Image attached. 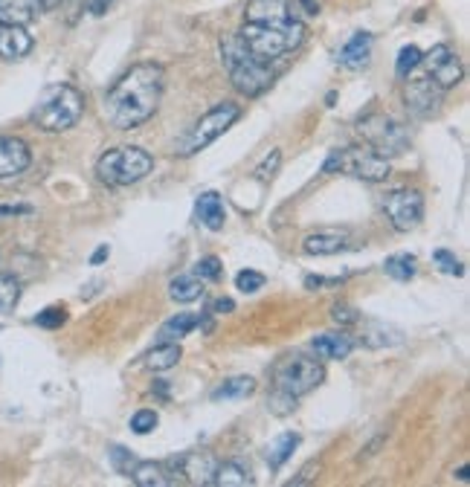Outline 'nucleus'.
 <instances>
[{
	"label": "nucleus",
	"instance_id": "72a5a7b5",
	"mask_svg": "<svg viewBox=\"0 0 470 487\" xmlns=\"http://www.w3.org/2000/svg\"><path fill=\"white\" fill-rule=\"evenodd\" d=\"M157 424H160V418H157V412H154V409H140V412H134V418H131V429H134L137 435H148V432H154V429H157Z\"/></svg>",
	"mask_w": 470,
	"mask_h": 487
},
{
	"label": "nucleus",
	"instance_id": "c9c22d12",
	"mask_svg": "<svg viewBox=\"0 0 470 487\" xmlns=\"http://www.w3.org/2000/svg\"><path fill=\"white\" fill-rule=\"evenodd\" d=\"M433 261L439 264V270L447 273V276H461V273H464L461 261H459L453 252H447V250H436V252H433Z\"/></svg>",
	"mask_w": 470,
	"mask_h": 487
},
{
	"label": "nucleus",
	"instance_id": "5701e85b",
	"mask_svg": "<svg viewBox=\"0 0 470 487\" xmlns=\"http://www.w3.org/2000/svg\"><path fill=\"white\" fill-rule=\"evenodd\" d=\"M255 391V380L252 377H230L224 380L215 391H212V401H244V397H250Z\"/></svg>",
	"mask_w": 470,
	"mask_h": 487
},
{
	"label": "nucleus",
	"instance_id": "1a4fd4ad",
	"mask_svg": "<svg viewBox=\"0 0 470 487\" xmlns=\"http://www.w3.org/2000/svg\"><path fill=\"white\" fill-rule=\"evenodd\" d=\"M244 21L287 32L296 41H305V24L299 18V9L293 0H250L244 9Z\"/></svg>",
	"mask_w": 470,
	"mask_h": 487
},
{
	"label": "nucleus",
	"instance_id": "f704fd0d",
	"mask_svg": "<svg viewBox=\"0 0 470 487\" xmlns=\"http://www.w3.org/2000/svg\"><path fill=\"white\" fill-rule=\"evenodd\" d=\"M265 276L262 273H255V270H241L238 276H235V287L241 290V293H259L262 287H265Z\"/></svg>",
	"mask_w": 470,
	"mask_h": 487
},
{
	"label": "nucleus",
	"instance_id": "4c0bfd02",
	"mask_svg": "<svg viewBox=\"0 0 470 487\" xmlns=\"http://www.w3.org/2000/svg\"><path fill=\"white\" fill-rule=\"evenodd\" d=\"M279 163H282V154H279V148H273V151L265 157V163L255 168V174H259L262 183H270V180H273V174L279 171Z\"/></svg>",
	"mask_w": 470,
	"mask_h": 487
},
{
	"label": "nucleus",
	"instance_id": "e433bc0d",
	"mask_svg": "<svg viewBox=\"0 0 470 487\" xmlns=\"http://www.w3.org/2000/svg\"><path fill=\"white\" fill-rule=\"evenodd\" d=\"M64 322H67L64 307H47V311H41L35 317V325H41V328H61Z\"/></svg>",
	"mask_w": 470,
	"mask_h": 487
},
{
	"label": "nucleus",
	"instance_id": "49530a36",
	"mask_svg": "<svg viewBox=\"0 0 470 487\" xmlns=\"http://www.w3.org/2000/svg\"><path fill=\"white\" fill-rule=\"evenodd\" d=\"M302 6L308 9V15H317V12H320V6L314 4V0H302Z\"/></svg>",
	"mask_w": 470,
	"mask_h": 487
},
{
	"label": "nucleus",
	"instance_id": "4be33fe9",
	"mask_svg": "<svg viewBox=\"0 0 470 487\" xmlns=\"http://www.w3.org/2000/svg\"><path fill=\"white\" fill-rule=\"evenodd\" d=\"M128 478H134V484H140V487H165V484H172V478H168V473H165V464H154V461H137V467L131 470Z\"/></svg>",
	"mask_w": 470,
	"mask_h": 487
},
{
	"label": "nucleus",
	"instance_id": "7ed1b4c3",
	"mask_svg": "<svg viewBox=\"0 0 470 487\" xmlns=\"http://www.w3.org/2000/svg\"><path fill=\"white\" fill-rule=\"evenodd\" d=\"M84 113V96L76 91L73 84H50L41 91L35 108H32V122L47 130V134H61L70 130Z\"/></svg>",
	"mask_w": 470,
	"mask_h": 487
},
{
	"label": "nucleus",
	"instance_id": "b1692460",
	"mask_svg": "<svg viewBox=\"0 0 470 487\" xmlns=\"http://www.w3.org/2000/svg\"><path fill=\"white\" fill-rule=\"evenodd\" d=\"M212 484H218V487H250V484H252V476H250L241 464H235V461H224V464H218V467H215Z\"/></svg>",
	"mask_w": 470,
	"mask_h": 487
},
{
	"label": "nucleus",
	"instance_id": "f3484780",
	"mask_svg": "<svg viewBox=\"0 0 470 487\" xmlns=\"http://www.w3.org/2000/svg\"><path fill=\"white\" fill-rule=\"evenodd\" d=\"M369 56H372V35L369 32H354L343 43V50H339L337 61L343 67H349V70H360L369 61Z\"/></svg>",
	"mask_w": 470,
	"mask_h": 487
},
{
	"label": "nucleus",
	"instance_id": "4468645a",
	"mask_svg": "<svg viewBox=\"0 0 470 487\" xmlns=\"http://www.w3.org/2000/svg\"><path fill=\"white\" fill-rule=\"evenodd\" d=\"M32 35L24 24H4L0 26V58L4 61H18L32 53Z\"/></svg>",
	"mask_w": 470,
	"mask_h": 487
},
{
	"label": "nucleus",
	"instance_id": "cd10ccee",
	"mask_svg": "<svg viewBox=\"0 0 470 487\" xmlns=\"http://www.w3.org/2000/svg\"><path fill=\"white\" fill-rule=\"evenodd\" d=\"M383 270H387V276L395 279V282H409L415 276V258L409 252H395V255L387 258Z\"/></svg>",
	"mask_w": 470,
	"mask_h": 487
},
{
	"label": "nucleus",
	"instance_id": "6ab92c4d",
	"mask_svg": "<svg viewBox=\"0 0 470 487\" xmlns=\"http://www.w3.org/2000/svg\"><path fill=\"white\" fill-rule=\"evenodd\" d=\"M311 345L325 360H346L354 351V339L349 334H320V337H314Z\"/></svg>",
	"mask_w": 470,
	"mask_h": 487
},
{
	"label": "nucleus",
	"instance_id": "a211bd4d",
	"mask_svg": "<svg viewBox=\"0 0 470 487\" xmlns=\"http://www.w3.org/2000/svg\"><path fill=\"white\" fill-rule=\"evenodd\" d=\"M346 241H349V232L343 230H322V232H314L302 241V250L308 255H334L339 250H346Z\"/></svg>",
	"mask_w": 470,
	"mask_h": 487
},
{
	"label": "nucleus",
	"instance_id": "dca6fc26",
	"mask_svg": "<svg viewBox=\"0 0 470 487\" xmlns=\"http://www.w3.org/2000/svg\"><path fill=\"white\" fill-rule=\"evenodd\" d=\"M195 215H198V220H200V224H203L206 230H212V232L224 230L227 212H224V200H221V195H218V192H203V195L195 200Z\"/></svg>",
	"mask_w": 470,
	"mask_h": 487
},
{
	"label": "nucleus",
	"instance_id": "a19ab883",
	"mask_svg": "<svg viewBox=\"0 0 470 487\" xmlns=\"http://www.w3.org/2000/svg\"><path fill=\"white\" fill-rule=\"evenodd\" d=\"M32 206H0V217H15V215H29Z\"/></svg>",
	"mask_w": 470,
	"mask_h": 487
},
{
	"label": "nucleus",
	"instance_id": "c85d7f7f",
	"mask_svg": "<svg viewBox=\"0 0 470 487\" xmlns=\"http://www.w3.org/2000/svg\"><path fill=\"white\" fill-rule=\"evenodd\" d=\"M21 302V282L12 273H0V314H12Z\"/></svg>",
	"mask_w": 470,
	"mask_h": 487
},
{
	"label": "nucleus",
	"instance_id": "aec40b11",
	"mask_svg": "<svg viewBox=\"0 0 470 487\" xmlns=\"http://www.w3.org/2000/svg\"><path fill=\"white\" fill-rule=\"evenodd\" d=\"M180 357H183L180 342L178 339H163L157 348H151L145 354V366L151 371H168V369H175L180 363Z\"/></svg>",
	"mask_w": 470,
	"mask_h": 487
},
{
	"label": "nucleus",
	"instance_id": "c756f323",
	"mask_svg": "<svg viewBox=\"0 0 470 487\" xmlns=\"http://www.w3.org/2000/svg\"><path fill=\"white\" fill-rule=\"evenodd\" d=\"M32 18L29 6L24 4V0H0V26L4 24H24Z\"/></svg>",
	"mask_w": 470,
	"mask_h": 487
},
{
	"label": "nucleus",
	"instance_id": "bb28decb",
	"mask_svg": "<svg viewBox=\"0 0 470 487\" xmlns=\"http://www.w3.org/2000/svg\"><path fill=\"white\" fill-rule=\"evenodd\" d=\"M198 325H200V314H178V317H172L168 322H163L160 337L163 339H180L186 334H192Z\"/></svg>",
	"mask_w": 470,
	"mask_h": 487
},
{
	"label": "nucleus",
	"instance_id": "2f4dec72",
	"mask_svg": "<svg viewBox=\"0 0 470 487\" xmlns=\"http://www.w3.org/2000/svg\"><path fill=\"white\" fill-rule=\"evenodd\" d=\"M221 261L215 258V255H206V258H200L198 264H195V270H192V276H198L200 282H218L221 279Z\"/></svg>",
	"mask_w": 470,
	"mask_h": 487
},
{
	"label": "nucleus",
	"instance_id": "393cba45",
	"mask_svg": "<svg viewBox=\"0 0 470 487\" xmlns=\"http://www.w3.org/2000/svg\"><path fill=\"white\" fill-rule=\"evenodd\" d=\"M168 296L180 304L195 302L203 296V282L198 276H178V279H172V284H168Z\"/></svg>",
	"mask_w": 470,
	"mask_h": 487
},
{
	"label": "nucleus",
	"instance_id": "2eb2a0df",
	"mask_svg": "<svg viewBox=\"0 0 470 487\" xmlns=\"http://www.w3.org/2000/svg\"><path fill=\"white\" fill-rule=\"evenodd\" d=\"M178 464V476H186L183 481H192V484H212V476H215V467H218V461L212 458L209 453H189V456H180V461H175ZM178 476H175V481H178Z\"/></svg>",
	"mask_w": 470,
	"mask_h": 487
},
{
	"label": "nucleus",
	"instance_id": "473e14b6",
	"mask_svg": "<svg viewBox=\"0 0 470 487\" xmlns=\"http://www.w3.org/2000/svg\"><path fill=\"white\" fill-rule=\"evenodd\" d=\"M111 464L119 476H131V470L137 467V458L128 453L125 447H111Z\"/></svg>",
	"mask_w": 470,
	"mask_h": 487
},
{
	"label": "nucleus",
	"instance_id": "ddd939ff",
	"mask_svg": "<svg viewBox=\"0 0 470 487\" xmlns=\"http://www.w3.org/2000/svg\"><path fill=\"white\" fill-rule=\"evenodd\" d=\"M29 163H32V151H29V145L24 140H18V137H0V180L26 171Z\"/></svg>",
	"mask_w": 470,
	"mask_h": 487
},
{
	"label": "nucleus",
	"instance_id": "20e7f679",
	"mask_svg": "<svg viewBox=\"0 0 470 487\" xmlns=\"http://www.w3.org/2000/svg\"><path fill=\"white\" fill-rule=\"evenodd\" d=\"M322 171L325 174H349V177H357V180H366V183H383L392 168H389V160L380 157L377 151L363 148V145H349V148H334L328 154V160L322 163Z\"/></svg>",
	"mask_w": 470,
	"mask_h": 487
},
{
	"label": "nucleus",
	"instance_id": "37998d69",
	"mask_svg": "<svg viewBox=\"0 0 470 487\" xmlns=\"http://www.w3.org/2000/svg\"><path fill=\"white\" fill-rule=\"evenodd\" d=\"M314 470H320V464H317V461H311V464H308L302 473H299V478H293L290 484H305V481H311V478H314V476H311Z\"/></svg>",
	"mask_w": 470,
	"mask_h": 487
},
{
	"label": "nucleus",
	"instance_id": "f257e3e1",
	"mask_svg": "<svg viewBox=\"0 0 470 487\" xmlns=\"http://www.w3.org/2000/svg\"><path fill=\"white\" fill-rule=\"evenodd\" d=\"M165 70L154 61L134 64L105 96V116L113 128L131 130L154 116L163 99Z\"/></svg>",
	"mask_w": 470,
	"mask_h": 487
},
{
	"label": "nucleus",
	"instance_id": "6e6552de",
	"mask_svg": "<svg viewBox=\"0 0 470 487\" xmlns=\"http://www.w3.org/2000/svg\"><path fill=\"white\" fill-rule=\"evenodd\" d=\"M360 137L369 143L372 151H377L380 157H398L409 148V134L401 122H395L387 113H369L366 119L357 122Z\"/></svg>",
	"mask_w": 470,
	"mask_h": 487
},
{
	"label": "nucleus",
	"instance_id": "f03ea898",
	"mask_svg": "<svg viewBox=\"0 0 470 487\" xmlns=\"http://www.w3.org/2000/svg\"><path fill=\"white\" fill-rule=\"evenodd\" d=\"M221 61L230 73V81L235 84V91L244 96H262L267 87L273 84V70L270 61H262L247 43L241 41V35H227L221 41Z\"/></svg>",
	"mask_w": 470,
	"mask_h": 487
},
{
	"label": "nucleus",
	"instance_id": "9d476101",
	"mask_svg": "<svg viewBox=\"0 0 470 487\" xmlns=\"http://www.w3.org/2000/svg\"><path fill=\"white\" fill-rule=\"evenodd\" d=\"M383 212L398 232H409L424 217V198L415 189H395L383 198Z\"/></svg>",
	"mask_w": 470,
	"mask_h": 487
},
{
	"label": "nucleus",
	"instance_id": "9b49d317",
	"mask_svg": "<svg viewBox=\"0 0 470 487\" xmlns=\"http://www.w3.org/2000/svg\"><path fill=\"white\" fill-rule=\"evenodd\" d=\"M441 99H444V91L430 78V76H418V78H409L407 87H404V102L409 108V113L426 119L433 116L439 108H441Z\"/></svg>",
	"mask_w": 470,
	"mask_h": 487
},
{
	"label": "nucleus",
	"instance_id": "a18cd8bd",
	"mask_svg": "<svg viewBox=\"0 0 470 487\" xmlns=\"http://www.w3.org/2000/svg\"><path fill=\"white\" fill-rule=\"evenodd\" d=\"M35 4H38V9H56L61 0H35Z\"/></svg>",
	"mask_w": 470,
	"mask_h": 487
},
{
	"label": "nucleus",
	"instance_id": "412c9836",
	"mask_svg": "<svg viewBox=\"0 0 470 487\" xmlns=\"http://www.w3.org/2000/svg\"><path fill=\"white\" fill-rule=\"evenodd\" d=\"M296 447H299V435H296V432H282L276 441H270L267 450H265V458H267L270 470H279V467L293 456Z\"/></svg>",
	"mask_w": 470,
	"mask_h": 487
},
{
	"label": "nucleus",
	"instance_id": "58836bf2",
	"mask_svg": "<svg viewBox=\"0 0 470 487\" xmlns=\"http://www.w3.org/2000/svg\"><path fill=\"white\" fill-rule=\"evenodd\" d=\"M81 4H84V9H88L91 15H105L113 0H81Z\"/></svg>",
	"mask_w": 470,
	"mask_h": 487
},
{
	"label": "nucleus",
	"instance_id": "79ce46f5",
	"mask_svg": "<svg viewBox=\"0 0 470 487\" xmlns=\"http://www.w3.org/2000/svg\"><path fill=\"white\" fill-rule=\"evenodd\" d=\"M334 322H357L352 307H334Z\"/></svg>",
	"mask_w": 470,
	"mask_h": 487
},
{
	"label": "nucleus",
	"instance_id": "a878e982",
	"mask_svg": "<svg viewBox=\"0 0 470 487\" xmlns=\"http://www.w3.org/2000/svg\"><path fill=\"white\" fill-rule=\"evenodd\" d=\"M363 342L369 348H387V345H398L401 342V331L383 325V322H369L363 328Z\"/></svg>",
	"mask_w": 470,
	"mask_h": 487
},
{
	"label": "nucleus",
	"instance_id": "0eeeda50",
	"mask_svg": "<svg viewBox=\"0 0 470 487\" xmlns=\"http://www.w3.org/2000/svg\"><path fill=\"white\" fill-rule=\"evenodd\" d=\"M322 380H325V366L320 360H314V357H305V354L285 357L273 369V386H276V391L293 397V401L311 394Z\"/></svg>",
	"mask_w": 470,
	"mask_h": 487
},
{
	"label": "nucleus",
	"instance_id": "39448f33",
	"mask_svg": "<svg viewBox=\"0 0 470 487\" xmlns=\"http://www.w3.org/2000/svg\"><path fill=\"white\" fill-rule=\"evenodd\" d=\"M154 168V160L148 151L137 148V145H125V148H113L105 151L96 163V174L99 180L108 186H131L140 183L143 177Z\"/></svg>",
	"mask_w": 470,
	"mask_h": 487
},
{
	"label": "nucleus",
	"instance_id": "7c9ffc66",
	"mask_svg": "<svg viewBox=\"0 0 470 487\" xmlns=\"http://www.w3.org/2000/svg\"><path fill=\"white\" fill-rule=\"evenodd\" d=\"M421 50L415 47V43H409V47H404L401 53H398V61H395V76L398 78H407L418 64H421Z\"/></svg>",
	"mask_w": 470,
	"mask_h": 487
},
{
	"label": "nucleus",
	"instance_id": "f8f14e48",
	"mask_svg": "<svg viewBox=\"0 0 470 487\" xmlns=\"http://www.w3.org/2000/svg\"><path fill=\"white\" fill-rule=\"evenodd\" d=\"M421 64L426 67V76H430L441 91H450L461 81V61L459 56L447 47V43H439L426 56H421Z\"/></svg>",
	"mask_w": 470,
	"mask_h": 487
},
{
	"label": "nucleus",
	"instance_id": "c03bdc74",
	"mask_svg": "<svg viewBox=\"0 0 470 487\" xmlns=\"http://www.w3.org/2000/svg\"><path fill=\"white\" fill-rule=\"evenodd\" d=\"M108 255H111V250H108V244H102V247H99V250L91 255V264H102Z\"/></svg>",
	"mask_w": 470,
	"mask_h": 487
},
{
	"label": "nucleus",
	"instance_id": "423d86ee",
	"mask_svg": "<svg viewBox=\"0 0 470 487\" xmlns=\"http://www.w3.org/2000/svg\"><path fill=\"white\" fill-rule=\"evenodd\" d=\"M238 119H241V108H238L235 102H218L212 111H206V113L195 122V128L189 130V134L175 145V154L189 157V154L206 148L209 143H215L218 137H224Z\"/></svg>",
	"mask_w": 470,
	"mask_h": 487
},
{
	"label": "nucleus",
	"instance_id": "ea45409f",
	"mask_svg": "<svg viewBox=\"0 0 470 487\" xmlns=\"http://www.w3.org/2000/svg\"><path fill=\"white\" fill-rule=\"evenodd\" d=\"M235 311V302L233 299H215L209 307V314H233Z\"/></svg>",
	"mask_w": 470,
	"mask_h": 487
}]
</instances>
